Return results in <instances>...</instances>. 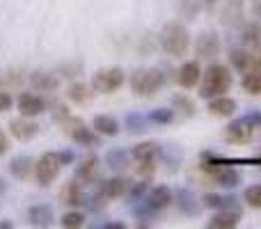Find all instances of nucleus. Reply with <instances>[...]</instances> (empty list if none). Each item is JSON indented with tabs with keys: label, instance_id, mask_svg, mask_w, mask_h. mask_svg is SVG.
<instances>
[{
	"label": "nucleus",
	"instance_id": "b1692460",
	"mask_svg": "<svg viewBox=\"0 0 261 229\" xmlns=\"http://www.w3.org/2000/svg\"><path fill=\"white\" fill-rule=\"evenodd\" d=\"M130 156L138 161H156L158 156H163V149L158 142H140L130 149Z\"/></svg>",
	"mask_w": 261,
	"mask_h": 229
},
{
	"label": "nucleus",
	"instance_id": "8fccbe9b",
	"mask_svg": "<svg viewBox=\"0 0 261 229\" xmlns=\"http://www.w3.org/2000/svg\"><path fill=\"white\" fill-rule=\"evenodd\" d=\"M0 81H3V73H0Z\"/></svg>",
	"mask_w": 261,
	"mask_h": 229
},
{
	"label": "nucleus",
	"instance_id": "a878e982",
	"mask_svg": "<svg viewBox=\"0 0 261 229\" xmlns=\"http://www.w3.org/2000/svg\"><path fill=\"white\" fill-rule=\"evenodd\" d=\"M213 184H218L220 188H236L241 184V172L234 170V167H220L216 174H211Z\"/></svg>",
	"mask_w": 261,
	"mask_h": 229
},
{
	"label": "nucleus",
	"instance_id": "423d86ee",
	"mask_svg": "<svg viewBox=\"0 0 261 229\" xmlns=\"http://www.w3.org/2000/svg\"><path fill=\"white\" fill-rule=\"evenodd\" d=\"M60 170H62V163H60L58 154H55V151H46L44 156L37 161V165H35L37 184L44 186V188H46V186H50L55 179H58Z\"/></svg>",
	"mask_w": 261,
	"mask_h": 229
},
{
	"label": "nucleus",
	"instance_id": "f704fd0d",
	"mask_svg": "<svg viewBox=\"0 0 261 229\" xmlns=\"http://www.w3.org/2000/svg\"><path fill=\"white\" fill-rule=\"evenodd\" d=\"M60 225L67 227V229H78L85 225V216H83L81 211H69L62 216V220H60Z\"/></svg>",
	"mask_w": 261,
	"mask_h": 229
},
{
	"label": "nucleus",
	"instance_id": "4c0bfd02",
	"mask_svg": "<svg viewBox=\"0 0 261 229\" xmlns=\"http://www.w3.org/2000/svg\"><path fill=\"white\" fill-rule=\"evenodd\" d=\"M138 174L142 176V179H149V176L156 172V161H138Z\"/></svg>",
	"mask_w": 261,
	"mask_h": 229
},
{
	"label": "nucleus",
	"instance_id": "a19ab883",
	"mask_svg": "<svg viewBox=\"0 0 261 229\" xmlns=\"http://www.w3.org/2000/svg\"><path fill=\"white\" fill-rule=\"evenodd\" d=\"M58 158H60V163H62V165H71V163L76 161V156H73L71 149H64V151H60Z\"/></svg>",
	"mask_w": 261,
	"mask_h": 229
},
{
	"label": "nucleus",
	"instance_id": "ddd939ff",
	"mask_svg": "<svg viewBox=\"0 0 261 229\" xmlns=\"http://www.w3.org/2000/svg\"><path fill=\"white\" fill-rule=\"evenodd\" d=\"M128 188H130V181L126 176H113V179H108V181H101L99 193L103 195L106 199H117V197L128 195Z\"/></svg>",
	"mask_w": 261,
	"mask_h": 229
},
{
	"label": "nucleus",
	"instance_id": "5701e85b",
	"mask_svg": "<svg viewBox=\"0 0 261 229\" xmlns=\"http://www.w3.org/2000/svg\"><path fill=\"white\" fill-rule=\"evenodd\" d=\"M92 129L99 135H106V138H115L119 133V121L115 119L113 115H96L94 121H92Z\"/></svg>",
	"mask_w": 261,
	"mask_h": 229
},
{
	"label": "nucleus",
	"instance_id": "dca6fc26",
	"mask_svg": "<svg viewBox=\"0 0 261 229\" xmlns=\"http://www.w3.org/2000/svg\"><path fill=\"white\" fill-rule=\"evenodd\" d=\"M206 108H208V113L216 115V117H234L236 108H239V104H236L231 96L220 94V96H213V99H208Z\"/></svg>",
	"mask_w": 261,
	"mask_h": 229
},
{
	"label": "nucleus",
	"instance_id": "473e14b6",
	"mask_svg": "<svg viewBox=\"0 0 261 229\" xmlns=\"http://www.w3.org/2000/svg\"><path fill=\"white\" fill-rule=\"evenodd\" d=\"M243 202L252 209H261V184H252L245 188L243 193Z\"/></svg>",
	"mask_w": 261,
	"mask_h": 229
},
{
	"label": "nucleus",
	"instance_id": "aec40b11",
	"mask_svg": "<svg viewBox=\"0 0 261 229\" xmlns=\"http://www.w3.org/2000/svg\"><path fill=\"white\" fill-rule=\"evenodd\" d=\"M30 85L39 92H55L60 85V78L48 71H32L30 73Z\"/></svg>",
	"mask_w": 261,
	"mask_h": 229
},
{
	"label": "nucleus",
	"instance_id": "7ed1b4c3",
	"mask_svg": "<svg viewBox=\"0 0 261 229\" xmlns=\"http://www.w3.org/2000/svg\"><path fill=\"white\" fill-rule=\"evenodd\" d=\"M165 85V73L161 69H138L130 76V90L135 96H153Z\"/></svg>",
	"mask_w": 261,
	"mask_h": 229
},
{
	"label": "nucleus",
	"instance_id": "2f4dec72",
	"mask_svg": "<svg viewBox=\"0 0 261 229\" xmlns=\"http://www.w3.org/2000/svg\"><path fill=\"white\" fill-rule=\"evenodd\" d=\"M151 124H161V126H165V124H172L174 121V110L172 108H156V110H151L147 117Z\"/></svg>",
	"mask_w": 261,
	"mask_h": 229
},
{
	"label": "nucleus",
	"instance_id": "393cba45",
	"mask_svg": "<svg viewBox=\"0 0 261 229\" xmlns=\"http://www.w3.org/2000/svg\"><path fill=\"white\" fill-rule=\"evenodd\" d=\"M252 60H254V53L250 48H231L229 50V64L241 73H245L252 67Z\"/></svg>",
	"mask_w": 261,
	"mask_h": 229
},
{
	"label": "nucleus",
	"instance_id": "c9c22d12",
	"mask_svg": "<svg viewBox=\"0 0 261 229\" xmlns=\"http://www.w3.org/2000/svg\"><path fill=\"white\" fill-rule=\"evenodd\" d=\"M147 121L149 119H144L142 115L130 113V115H126V129L130 133H144V131H147Z\"/></svg>",
	"mask_w": 261,
	"mask_h": 229
},
{
	"label": "nucleus",
	"instance_id": "ea45409f",
	"mask_svg": "<svg viewBox=\"0 0 261 229\" xmlns=\"http://www.w3.org/2000/svg\"><path fill=\"white\" fill-rule=\"evenodd\" d=\"M12 106H14L12 94H9V92H5V90H0V113H7V110H12Z\"/></svg>",
	"mask_w": 261,
	"mask_h": 229
},
{
	"label": "nucleus",
	"instance_id": "4be33fe9",
	"mask_svg": "<svg viewBox=\"0 0 261 229\" xmlns=\"http://www.w3.org/2000/svg\"><path fill=\"white\" fill-rule=\"evenodd\" d=\"M241 39H243L245 48H250L252 53H254V50H259L261 48V23L259 21L245 23L243 32H241Z\"/></svg>",
	"mask_w": 261,
	"mask_h": 229
},
{
	"label": "nucleus",
	"instance_id": "6ab92c4d",
	"mask_svg": "<svg viewBox=\"0 0 261 229\" xmlns=\"http://www.w3.org/2000/svg\"><path fill=\"white\" fill-rule=\"evenodd\" d=\"M60 199H62V204H67V207H81V204L85 202V195H83L78 179L67 181V184L62 186V190H60Z\"/></svg>",
	"mask_w": 261,
	"mask_h": 229
},
{
	"label": "nucleus",
	"instance_id": "c85d7f7f",
	"mask_svg": "<svg viewBox=\"0 0 261 229\" xmlns=\"http://www.w3.org/2000/svg\"><path fill=\"white\" fill-rule=\"evenodd\" d=\"M106 165L110 167V170H126L128 165V154L124 151V149H110L108 154H106Z\"/></svg>",
	"mask_w": 261,
	"mask_h": 229
},
{
	"label": "nucleus",
	"instance_id": "39448f33",
	"mask_svg": "<svg viewBox=\"0 0 261 229\" xmlns=\"http://www.w3.org/2000/svg\"><path fill=\"white\" fill-rule=\"evenodd\" d=\"M62 129L67 131L73 142L81 144V147H94V144H99L101 135L96 133L94 129H87L81 119H76V117H71V115H69L67 119H62Z\"/></svg>",
	"mask_w": 261,
	"mask_h": 229
},
{
	"label": "nucleus",
	"instance_id": "cd10ccee",
	"mask_svg": "<svg viewBox=\"0 0 261 229\" xmlns=\"http://www.w3.org/2000/svg\"><path fill=\"white\" fill-rule=\"evenodd\" d=\"M174 199H176V207H179L181 213H186V216H195V213H197V199H195V195L190 193V190L179 188L174 193Z\"/></svg>",
	"mask_w": 261,
	"mask_h": 229
},
{
	"label": "nucleus",
	"instance_id": "2eb2a0df",
	"mask_svg": "<svg viewBox=\"0 0 261 229\" xmlns=\"http://www.w3.org/2000/svg\"><path fill=\"white\" fill-rule=\"evenodd\" d=\"M28 220H30L32 227H50L55 220L53 207H48V204H35V207L28 209Z\"/></svg>",
	"mask_w": 261,
	"mask_h": 229
},
{
	"label": "nucleus",
	"instance_id": "7c9ffc66",
	"mask_svg": "<svg viewBox=\"0 0 261 229\" xmlns=\"http://www.w3.org/2000/svg\"><path fill=\"white\" fill-rule=\"evenodd\" d=\"M202 9V0H179V14L186 21H193Z\"/></svg>",
	"mask_w": 261,
	"mask_h": 229
},
{
	"label": "nucleus",
	"instance_id": "de8ad7c7",
	"mask_svg": "<svg viewBox=\"0 0 261 229\" xmlns=\"http://www.w3.org/2000/svg\"><path fill=\"white\" fill-rule=\"evenodd\" d=\"M5 193H7V184H5V179L0 176V197H3Z\"/></svg>",
	"mask_w": 261,
	"mask_h": 229
},
{
	"label": "nucleus",
	"instance_id": "09e8293b",
	"mask_svg": "<svg viewBox=\"0 0 261 229\" xmlns=\"http://www.w3.org/2000/svg\"><path fill=\"white\" fill-rule=\"evenodd\" d=\"M14 225H12V222H9V220H0V229H12Z\"/></svg>",
	"mask_w": 261,
	"mask_h": 229
},
{
	"label": "nucleus",
	"instance_id": "49530a36",
	"mask_svg": "<svg viewBox=\"0 0 261 229\" xmlns=\"http://www.w3.org/2000/svg\"><path fill=\"white\" fill-rule=\"evenodd\" d=\"M106 229H124V222H108Z\"/></svg>",
	"mask_w": 261,
	"mask_h": 229
},
{
	"label": "nucleus",
	"instance_id": "412c9836",
	"mask_svg": "<svg viewBox=\"0 0 261 229\" xmlns=\"http://www.w3.org/2000/svg\"><path fill=\"white\" fill-rule=\"evenodd\" d=\"M67 96H69V101H73V104L87 106L92 101V96H94V87L87 85V83H81V81L71 83L69 90H67Z\"/></svg>",
	"mask_w": 261,
	"mask_h": 229
},
{
	"label": "nucleus",
	"instance_id": "f3484780",
	"mask_svg": "<svg viewBox=\"0 0 261 229\" xmlns=\"http://www.w3.org/2000/svg\"><path fill=\"white\" fill-rule=\"evenodd\" d=\"M76 179L81 181V186L94 184V181L99 179V158H96V156H87L85 161L76 167Z\"/></svg>",
	"mask_w": 261,
	"mask_h": 229
},
{
	"label": "nucleus",
	"instance_id": "20e7f679",
	"mask_svg": "<svg viewBox=\"0 0 261 229\" xmlns=\"http://www.w3.org/2000/svg\"><path fill=\"white\" fill-rule=\"evenodd\" d=\"M124 81H126V73L122 67H106L92 76V87L99 94H113L124 85Z\"/></svg>",
	"mask_w": 261,
	"mask_h": 229
},
{
	"label": "nucleus",
	"instance_id": "c03bdc74",
	"mask_svg": "<svg viewBox=\"0 0 261 229\" xmlns=\"http://www.w3.org/2000/svg\"><path fill=\"white\" fill-rule=\"evenodd\" d=\"M218 3H220V0H202V5H204V7L208 9V12H213V9H216V5H218Z\"/></svg>",
	"mask_w": 261,
	"mask_h": 229
},
{
	"label": "nucleus",
	"instance_id": "9d476101",
	"mask_svg": "<svg viewBox=\"0 0 261 229\" xmlns=\"http://www.w3.org/2000/svg\"><path fill=\"white\" fill-rule=\"evenodd\" d=\"M199 78H202V67H199L197 60H188L179 67L176 71V83H179L184 90H190V87H197Z\"/></svg>",
	"mask_w": 261,
	"mask_h": 229
},
{
	"label": "nucleus",
	"instance_id": "9b49d317",
	"mask_svg": "<svg viewBox=\"0 0 261 229\" xmlns=\"http://www.w3.org/2000/svg\"><path fill=\"white\" fill-rule=\"evenodd\" d=\"M9 133H12L16 140H21V142H28V140H32L37 133H39V126H37L30 117L21 115V117L9 121Z\"/></svg>",
	"mask_w": 261,
	"mask_h": 229
},
{
	"label": "nucleus",
	"instance_id": "6e6552de",
	"mask_svg": "<svg viewBox=\"0 0 261 229\" xmlns=\"http://www.w3.org/2000/svg\"><path fill=\"white\" fill-rule=\"evenodd\" d=\"M220 53V37L216 32H202L197 35V41H195V55L204 60H213Z\"/></svg>",
	"mask_w": 261,
	"mask_h": 229
},
{
	"label": "nucleus",
	"instance_id": "c756f323",
	"mask_svg": "<svg viewBox=\"0 0 261 229\" xmlns=\"http://www.w3.org/2000/svg\"><path fill=\"white\" fill-rule=\"evenodd\" d=\"M241 87H243V90L248 92V94L261 96V73H257V71H248V73H243Z\"/></svg>",
	"mask_w": 261,
	"mask_h": 229
},
{
	"label": "nucleus",
	"instance_id": "f03ea898",
	"mask_svg": "<svg viewBox=\"0 0 261 229\" xmlns=\"http://www.w3.org/2000/svg\"><path fill=\"white\" fill-rule=\"evenodd\" d=\"M158 41H161V48L165 50L167 55L181 58V55H186V50H188V46H190V32L184 23L172 21L161 30Z\"/></svg>",
	"mask_w": 261,
	"mask_h": 229
},
{
	"label": "nucleus",
	"instance_id": "bb28decb",
	"mask_svg": "<svg viewBox=\"0 0 261 229\" xmlns=\"http://www.w3.org/2000/svg\"><path fill=\"white\" fill-rule=\"evenodd\" d=\"M9 172H12V176H16L18 181H25L28 176L35 172V165H32V161L28 156H14L12 161H9Z\"/></svg>",
	"mask_w": 261,
	"mask_h": 229
},
{
	"label": "nucleus",
	"instance_id": "a18cd8bd",
	"mask_svg": "<svg viewBox=\"0 0 261 229\" xmlns=\"http://www.w3.org/2000/svg\"><path fill=\"white\" fill-rule=\"evenodd\" d=\"M252 12H254V16L261 18V0H252Z\"/></svg>",
	"mask_w": 261,
	"mask_h": 229
},
{
	"label": "nucleus",
	"instance_id": "37998d69",
	"mask_svg": "<svg viewBox=\"0 0 261 229\" xmlns=\"http://www.w3.org/2000/svg\"><path fill=\"white\" fill-rule=\"evenodd\" d=\"M9 149V142H7V135H5V131L0 129V156H3L5 151Z\"/></svg>",
	"mask_w": 261,
	"mask_h": 229
},
{
	"label": "nucleus",
	"instance_id": "1a4fd4ad",
	"mask_svg": "<svg viewBox=\"0 0 261 229\" xmlns=\"http://www.w3.org/2000/svg\"><path fill=\"white\" fill-rule=\"evenodd\" d=\"M241 216L243 211H236V209H222V211H216L211 218L206 220L208 229H234L239 227Z\"/></svg>",
	"mask_w": 261,
	"mask_h": 229
},
{
	"label": "nucleus",
	"instance_id": "0eeeda50",
	"mask_svg": "<svg viewBox=\"0 0 261 229\" xmlns=\"http://www.w3.org/2000/svg\"><path fill=\"white\" fill-rule=\"evenodd\" d=\"M254 124L248 119V117H239V119L229 121V124L225 126V131H222V135H225V140L229 144H248L250 140L254 138Z\"/></svg>",
	"mask_w": 261,
	"mask_h": 229
},
{
	"label": "nucleus",
	"instance_id": "e433bc0d",
	"mask_svg": "<svg viewBox=\"0 0 261 229\" xmlns=\"http://www.w3.org/2000/svg\"><path fill=\"white\" fill-rule=\"evenodd\" d=\"M147 193H149V179H142L140 184H130V188H128L130 199H135V202H140Z\"/></svg>",
	"mask_w": 261,
	"mask_h": 229
},
{
	"label": "nucleus",
	"instance_id": "72a5a7b5",
	"mask_svg": "<svg viewBox=\"0 0 261 229\" xmlns=\"http://www.w3.org/2000/svg\"><path fill=\"white\" fill-rule=\"evenodd\" d=\"M172 106H174L176 110H181L186 117H193L195 115V104L188 99V96H184V94H174V96H172Z\"/></svg>",
	"mask_w": 261,
	"mask_h": 229
},
{
	"label": "nucleus",
	"instance_id": "79ce46f5",
	"mask_svg": "<svg viewBox=\"0 0 261 229\" xmlns=\"http://www.w3.org/2000/svg\"><path fill=\"white\" fill-rule=\"evenodd\" d=\"M250 121L254 124V129H261V110H252L250 115H245Z\"/></svg>",
	"mask_w": 261,
	"mask_h": 229
},
{
	"label": "nucleus",
	"instance_id": "a211bd4d",
	"mask_svg": "<svg viewBox=\"0 0 261 229\" xmlns=\"http://www.w3.org/2000/svg\"><path fill=\"white\" fill-rule=\"evenodd\" d=\"M202 204L206 209H213V211H222V209H236L241 211V207L236 204V199L231 195H220V193H206L202 197Z\"/></svg>",
	"mask_w": 261,
	"mask_h": 229
},
{
	"label": "nucleus",
	"instance_id": "f257e3e1",
	"mask_svg": "<svg viewBox=\"0 0 261 229\" xmlns=\"http://www.w3.org/2000/svg\"><path fill=\"white\" fill-rule=\"evenodd\" d=\"M231 83H234V76H231L229 67L225 64H208L206 71H202V78H199V90L197 94L202 99H213V96H220L225 92H229Z\"/></svg>",
	"mask_w": 261,
	"mask_h": 229
},
{
	"label": "nucleus",
	"instance_id": "f8f14e48",
	"mask_svg": "<svg viewBox=\"0 0 261 229\" xmlns=\"http://www.w3.org/2000/svg\"><path fill=\"white\" fill-rule=\"evenodd\" d=\"M144 202H147L153 211H165V209L174 202V193H172L167 186H153V188H149Z\"/></svg>",
	"mask_w": 261,
	"mask_h": 229
},
{
	"label": "nucleus",
	"instance_id": "58836bf2",
	"mask_svg": "<svg viewBox=\"0 0 261 229\" xmlns=\"http://www.w3.org/2000/svg\"><path fill=\"white\" fill-rule=\"evenodd\" d=\"M81 69H83V64H64V67H60V76L73 78V76H78V73H81Z\"/></svg>",
	"mask_w": 261,
	"mask_h": 229
},
{
	"label": "nucleus",
	"instance_id": "4468645a",
	"mask_svg": "<svg viewBox=\"0 0 261 229\" xmlns=\"http://www.w3.org/2000/svg\"><path fill=\"white\" fill-rule=\"evenodd\" d=\"M16 104L23 117H37L44 113V108H46V101L39 94H32V92H23Z\"/></svg>",
	"mask_w": 261,
	"mask_h": 229
}]
</instances>
